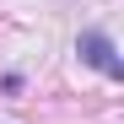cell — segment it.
<instances>
[{
    "label": "cell",
    "mask_w": 124,
    "mask_h": 124,
    "mask_svg": "<svg viewBox=\"0 0 124 124\" xmlns=\"http://www.w3.org/2000/svg\"><path fill=\"white\" fill-rule=\"evenodd\" d=\"M76 49H81V59H86V65H97L108 81L124 76V59L113 54V38H108V32H97V27H92V32H81V43H76Z\"/></svg>",
    "instance_id": "1"
}]
</instances>
